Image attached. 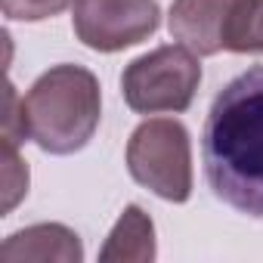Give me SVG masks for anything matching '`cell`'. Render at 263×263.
<instances>
[{
	"mask_svg": "<svg viewBox=\"0 0 263 263\" xmlns=\"http://www.w3.org/2000/svg\"><path fill=\"white\" fill-rule=\"evenodd\" d=\"M99 81L84 65H53L22 99V127L50 155L81 152L99 127Z\"/></svg>",
	"mask_w": 263,
	"mask_h": 263,
	"instance_id": "cell-2",
	"label": "cell"
},
{
	"mask_svg": "<svg viewBox=\"0 0 263 263\" xmlns=\"http://www.w3.org/2000/svg\"><path fill=\"white\" fill-rule=\"evenodd\" d=\"M235 0H174L167 28L174 41L195 56H217L223 50V28Z\"/></svg>",
	"mask_w": 263,
	"mask_h": 263,
	"instance_id": "cell-6",
	"label": "cell"
},
{
	"mask_svg": "<svg viewBox=\"0 0 263 263\" xmlns=\"http://www.w3.org/2000/svg\"><path fill=\"white\" fill-rule=\"evenodd\" d=\"M127 171L164 201L183 204L192 195V146L174 118H149L127 140Z\"/></svg>",
	"mask_w": 263,
	"mask_h": 263,
	"instance_id": "cell-3",
	"label": "cell"
},
{
	"mask_svg": "<svg viewBox=\"0 0 263 263\" xmlns=\"http://www.w3.org/2000/svg\"><path fill=\"white\" fill-rule=\"evenodd\" d=\"M201 161L223 204L263 220V65L217 93L201 134Z\"/></svg>",
	"mask_w": 263,
	"mask_h": 263,
	"instance_id": "cell-1",
	"label": "cell"
},
{
	"mask_svg": "<svg viewBox=\"0 0 263 263\" xmlns=\"http://www.w3.org/2000/svg\"><path fill=\"white\" fill-rule=\"evenodd\" d=\"M102 263H149L155 260V226L152 217L140 204H127L124 214L118 217L115 229L108 232L102 251Z\"/></svg>",
	"mask_w": 263,
	"mask_h": 263,
	"instance_id": "cell-8",
	"label": "cell"
},
{
	"mask_svg": "<svg viewBox=\"0 0 263 263\" xmlns=\"http://www.w3.org/2000/svg\"><path fill=\"white\" fill-rule=\"evenodd\" d=\"M158 0H78L74 34L96 53H118L137 47L158 31Z\"/></svg>",
	"mask_w": 263,
	"mask_h": 263,
	"instance_id": "cell-5",
	"label": "cell"
},
{
	"mask_svg": "<svg viewBox=\"0 0 263 263\" xmlns=\"http://www.w3.org/2000/svg\"><path fill=\"white\" fill-rule=\"evenodd\" d=\"M201 84V65L183 44H164L134 59L121 74V93L140 115L186 111Z\"/></svg>",
	"mask_w": 263,
	"mask_h": 263,
	"instance_id": "cell-4",
	"label": "cell"
},
{
	"mask_svg": "<svg viewBox=\"0 0 263 263\" xmlns=\"http://www.w3.org/2000/svg\"><path fill=\"white\" fill-rule=\"evenodd\" d=\"M4 263H81L84 248L74 229L62 223H37L13 232L0 248Z\"/></svg>",
	"mask_w": 263,
	"mask_h": 263,
	"instance_id": "cell-7",
	"label": "cell"
},
{
	"mask_svg": "<svg viewBox=\"0 0 263 263\" xmlns=\"http://www.w3.org/2000/svg\"><path fill=\"white\" fill-rule=\"evenodd\" d=\"M25 192H28V167L22 164L16 143L4 137V211L10 214Z\"/></svg>",
	"mask_w": 263,
	"mask_h": 263,
	"instance_id": "cell-10",
	"label": "cell"
},
{
	"mask_svg": "<svg viewBox=\"0 0 263 263\" xmlns=\"http://www.w3.org/2000/svg\"><path fill=\"white\" fill-rule=\"evenodd\" d=\"M78 0H0L4 16L13 22H44L59 13H65Z\"/></svg>",
	"mask_w": 263,
	"mask_h": 263,
	"instance_id": "cell-11",
	"label": "cell"
},
{
	"mask_svg": "<svg viewBox=\"0 0 263 263\" xmlns=\"http://www.w3.org/2000/svg\"><path fill=\"white\" fill-rule=\"evenodd\" d=\"M223 50L263 53V0H235L223 28Z\"/></svg>",
	"mask_w": 263,
	"mask_h": 263,
	"instance_id": "cell-9",
	"label": "cell"
}]
</instances>
